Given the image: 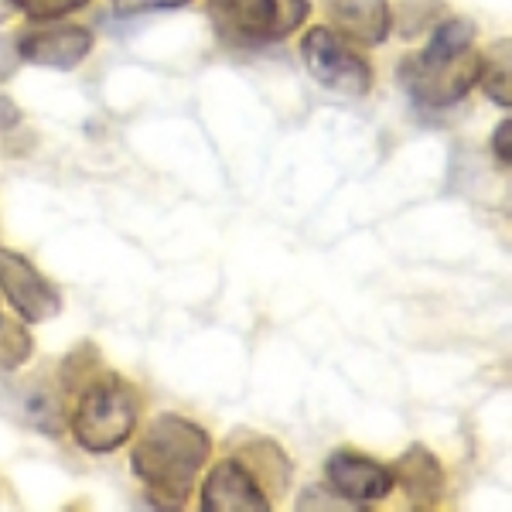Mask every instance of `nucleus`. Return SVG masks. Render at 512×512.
I'll return each instance as SVG.
<instances>
[{
	"label": "nucleus",
	"mask_w": 512,
	"mask_h": 512,
	"mask_svg": "<svg viewBox=\"0 0 512 512\" xmlns=\"http://www.w3.org/2000/svg\"><path fill=\"white\" fill-rule=\"evenodd\" d=\"M11 14H14V4H11V0H0V24L11 18Z\"/></svg>",
	"instance_id": "nucleus-20"
},
{
	"label": "nucleus",
	"mask_w": 512,
	"mask_h": 512,
	"mask_svg": "<svg viewBox=\"0 0 512 512\" xmlns=\"http://www.w3.org/2000/svg\"><path fill=\"white\" fill-rule=\"evenodd\" d=\"M325 478H328V489L352 509L376 506V502L390 499V492L396 489L390 465L352 448H338L328 454Z\"/></svg>",
	"instance_id": "nucleus-7"
},
{
	"label": "nucleus",
	"mask_w": 512,
	"mask_h": 512,
	"mask_svg": "<svg viewBox=\"0 0 512 512\" xmlns=\"http://www.w3.org/2000/svg\"><path fill=\"white\" fill-rule=\"evenodd\" d=\"M14 11H21L31 21H62L69 14L89 7L93 0H11Z\"/></svg>",
	"instance_id": "nucleus-16"
},
{
	"label": "nucleus",
	"mask_w": 512,
	"mask_h": 512,
	"mask_svg": "<svg viewBox=\"0 0 512 512\" xmlns=\"http://www.w3.org/2000/svg\"><path fill=\"white\" fill-rule=\"evenodd\" d=\"M62 396L52 390L48 383H24L11 390V403H7V414L21 420L24 427H35L38 434L59 437L62 434Z\"/></svg>",
	"instance_id": "nucleus-12"
},
{
	"label": "nucleus",
	"mask_w": 512,
	"mask_h": 512,
	"mask_svg": "<svg viewBox=\"0 0 512 512\" xmlns=\"http://www.w3.org/2000/svg\"><path fill=\"white\" fill-rule=\"evenodd\" d=\"M76 393L69 431L82 451L110 454L134 437L140 414H144V396L130 379L110 369H96Z\"/></svg>",
	"instance_id": "nucleus-3"
},
{
	"label": "nucleus",
	"mask_w": 512,
	"mask_h": 512,
	"mask_svg": "<svg viewBox=\"0 0 512 512\" xmlns=\"http://www.w3.org/2000/svg\"><path fill=\"white\" fill-rule=\"evenodd\" d=\"M192 4V0H110L117 18H140V14H158V11H178V7Z\"/></svg>",
	"instance_id": "nucleus-17"
},
{
	"label": "nucleus",
	"mask_w": 512,
	"mask_h": 512,
	"mask_svg": "<svg viewBox=\"0 0 512 512\" xmlns=\"http://www.w3.org/2000/svg\"><path fill=\"white\" fill-rule=\"evenodd\" d=\"M325 7L338 35L355 41L359 48L383 45L393 31L390 0H325Z\"/></svg>",
	"instance_id": "nucleus-11"
},
{
	"label": "nucleus",
	"mask_w": 512,
	"mask_h": 512,
	"mask_svg": "<svg viewBox=\"0 0 512 512\" xmlns=\"http://www.w3.org/2000/svg\"><path fill=\"white\" fill-rule=\"evenodd\" d=\"M482 76V52L475 48V21L468 18H444L431 28V41L424 52L403 59L400 86L414 103L427 110L461 103Z\"/></svg>",
	"instance_id": "nucleus-2"
},
{
	"label": "nucleus",
	"mask_w": 512,
	"mask_h": 512,
	"mask_svg": "<svg viewBox=\"0 0 512 512\" xmlns=\"http://www.w3.org/2000/svg\"><path fill=\"white\" fill-rule=\"evenodd\" d=\"M512 41L502 38L492 45L489 55H482V76H478V82H482L485 96L492 99L495 106H502V110H509L512 106Z\"/></svg>",
	"instance_id": "nucleus-14"
},
{
	"label": "nucleus",
	"mask_w": 512,
	"mask_h": 512,
	"mask_svg": "<svg viewBox=\"0 0 512 512\" xmlns=\"http://www.w3.org/2000/svg\"><path fill=\"white\" fill-rule=\"evenodd\" d=\"M509 151H512V120H502L492 134V154H495V161H499L502 171H509V164H512Z\"/></svg>",
	"instance_id": "nucleus-18"
},
{
	"label": "nucleus",
	"mask_w": 512,
	"mask_h": 512,
	"mask_svg": "<svg viewBox=\"0 0 512 512\" xmlns=\"http://www.w3.org/2000/svg\"><path fill=\"white\" fill-rule=\"evenodd\" d=\"M21 123H24L21 106L14 103L11 96H4V93H0V134H11V130H18Z\"/></svg>",
	"instance_id": "nucleus-19"
},
{
	"label": "nucleus",
	"mask_w": 512,
	"mask_h": 512,
	"mask_svg": "<svg viewBox=\"0 0 512 512\" xmlns=\"http://www.w3.org/2000/svg\"><path fill=\"white\" fill-rule=\"evenodd\" d=\"M212 458V437L181 414H158L140 434L130 468L161 509H185L195 495L198 472Z\"/></svg>",
	"instance_id": "nucleus-1"
},
{
	"label": "nucleus",
	"mask_w": 512,
	"mask_h": 512,
	"mask_svg": "<svg viewBox=\"0 0 512 512\" xmlns=\"http://www.w3.org/2000/svg\"><path fill=\"white\" fill-rule=\"evenodd\" d=\"M393 482L407 492L410 509H441L444 495H448L444 465L427 444H410V448L396 458Z\"/></svg>",
	"instance_id": "nucleus-10"
},
{
	"label": "nucleus",
	"mask_w": 512,
	"mask_h": 512,
	"mask_svg": "<svg viewBox=\"0 0 512 512\" xmlns=\"http://www.w3.org/2000/svg\"><path fill=\"white\" fill-rule=\"evenodd\" d=\"M35 355V338L21 318H11L0 308V369H21Z\"/></svg>",
	"instance_id": "nucleus-15"
},
{
	"label": "nucleus",
	"mask_w": 512,
	"mask_h": 512,
	"mask_svg": "<svg viewBox=\"0 0 512 512\" xmlns=\"http://www.w3.org/2000/svg\"><path fill=\"white\" fill-rule=\"evenodd\" d=\"M0 294L24 325H45L62 315V291L18 250L0 246Z\"/></svg>",
	"instance_id": "nucleus-6"
},
{
	"label": "nucleus",
	"mask_w": 512,
	"mask_h": 512,
	"mask_svg": "<svg viewBox=\"0 0 512 512\" xmlns=\"http://www.w3.org/2000/svg\"><path fill=\"white\" fill-rule=\"evenodd\" d=\"M270 506H274V499L239 454L205 472L202 492H198L202 512H270Z\"/></svg>",
	"instance_id": "nucleus-8"
},
{
	"label": "nucleus",
	"mask_w": 512,
	"mask_h": 512,
	"mask_svg": "<svg viewBox=\"0 0 512 512\" xmlns=\"http://www.w3.org/2000/svg\"><path fill=\"white\" fill-rule=\"evenodd\" d=\"M236 454L253 468V475L260 478V485L267 489L270 499H274L277 492L280 495L287 492V485H291V461H287V454L280 451V444L256 441V444H250V448H243Z\"/></svg>",
	"instance_id": "nucleus-13"
},
{
	"label": "nucleus",
	"mask_w": 512,
	"mask_h": 512,
	"mask_svg": "<svg viewBox=\"0 0 512 512\" xmlns=\"http://www.w3.org/2000/svg\"><path fill=\"white\" fill-rule=\"evenodd\" d=\"M301 59L308 76L321 89H328V93L349 99L373 93V65H369V59L362 55V48L355 41L338 35L335 28H325V24L308 28V35L301 38Z\"/></svg>",
	"instance_id": "nucleus-4"
},
{
	"label": "nucleus",
	"mask_w": 512,
	"mask_h": 512,
	"mask_svg": "<svg viewBox=\"0 0 512 512\" xmlns=\"http://www.w3.org/2000/svg\"><path fill=\"white\" fill-rule=\"evenodd\" d=\"M205 11L222 38L267 45L301 31L311 0H205Z\"/></svg>",
	"instance_id": "nucleus-5"
},
{
	"label": "nucleus",
	"mask_w": 512,
	"mask_h": 512,
	"mask_svg": "<svg viewBox=\"0 0 512 512\" xmlns=\"http://www.w3.org/2000/svg\"><path fill=\"white\" fill-rule=\"evenodd\" d=\"M18 55L28 65H41V69L72 72L93 55L96 35L82 24H59V28H35L24 31L18 38Z\"/></svg>",
	"instance_id": "nucleus-9"
}]
</instances>
